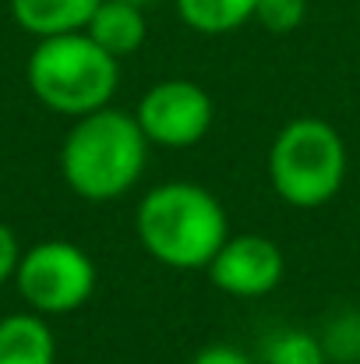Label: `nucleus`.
I'll use <instances>...</instances> for the list:
<instances>
[{"label":"nucleus","mask_w":360,"mask_h":364,"mask_svg":"<svg viewBox=\"0 0 360 364\" xmlns=\"http://www.w3.org/2000/svg\"><path fill=\"white\" fill-rule=\"evenodd\" d=\"M134 234L145 255L166 269H205L230 237V220L209 188L166 181L138 202Z\"/></svg>","instance_id":"f257e3e1"},{"label":"nucleus","mask_w":360,"mask_h":364,"mask_svg":"<svg viewBox=\"0 0 360 364\" xmlns=\"http://www.w3.org/2000/svg\"><path fill=\"white\" fill-rule=\"evenodd\" d=\"M148 138L117 107H103L71 124L60 145V177L85 202H117L141 181Z\"/></svg>","instance_id":"f03ea898"},{"label":"nucleus","mask_w":360,"mask_h":364,"mask_svg":"<svg viewBox=\"0 0 360 364\" xmlns=\"http://www.w3.org/2000/svg\"><path fill=\"white\" fill-rule=\"evenodd\" d=\"M25 82L50 114L78 121L114 103L120 89V60L89 32L50 36L28 53Z\"/></svg>","instance_id":"7ed1b4c3"},{"label":"nucleus","mask_w":360,"mask_h":364,"mask_svg":"<svg viewBox=\"0 0 360 364\" xmlns=\"http://www.w3.org/2000/svg\"><path fill=\"white\" fill-rule=\"evenodd\" d=\"M347 141L322 117H297L283 124L268 145L272 191L293 209L329 205L347 181Z\"/></svg>","instance_id":"20e7f679"},{"label":"nucleus","mask_w":360,"mask_h":364,"mask_svg":"<svg viewBox=\"0 0 360 364\" xmlns=\"http://www.w3.org/2000/svg\"><path fill=\"white\" fill-rule=\"evenodd\" d=\"M99 272L92 255L75 241H39L21 251L14 269V287L28 311H39L46 318L71 315L96 294Z\"/></svg>","instance_id":"39448f33"},{"label":"nucleus","mask_w":360,"mask_h":364,"mask_svg":"<svg viewBox=\"0 0 360 364\" xmlns=\"http://www.w3.org/2000/svg\"><path fill=\"white\" fill-rule=\"evenodd\" d=\"M134 121L148 145L159 149H191L198 145L216 121L212 96L191 78H163L134 107Z\"/></svg>","instance_id":"423d86ee"},{"label":"nucleus","mask_w":360,"mask_h":364,"mask_svg":"<svg viewBox=\"0 0 360 364\" xmlns=\"http://www.w3.org/2000/svg\"><path fill=\"white\" fill-rule=\"evenodd\" d=\"M209 279L216 290H223L227 297L240 301H254L272 294L283 283L286 272V258L279 251V244L265 234H230L227 244L216 251V258L205 265Z\"/></svg>","instance_id":"0eeeda50"},{"label":"nucleus","mask_w":360,"mask_h":364,"mask_svg":"<svg viewBox=\"0 0 360 364\" xmlns=\"http://www.w3.org/2000/svg\"><path fill=\"white\" fill-rule=\"evenodd\" d=\"M103 0H11V18L21 32L36 39L85 32L89 18L96 14Z\"/></svg>","instance_id":"6e6552de"},{"label":"nucleus","mask_w":360,"mask_h":364,"mask_svg":"<svg viewBox=\"0 0 360 364\" xmlns=\"http://www.w3.org/2000/svg\"><path fill=\"white\" fill-rule=\"evenodd\" d=\"M57 340L39 311H11L0 318V364H53Z\"/></svg>","instance_id":"1a4fd4ad"},{"label":"nucleus","mask_w":360,"mask_h":364,"mask_svg":"<svg viewBox=\"0 0 360 364\" xmlns=\"http://www.w3.org/2000/svg\"><path fill=\"white\" fill-rule=\"evenodd\" d=\"M85 32L110 53V57H131L145 46L148 25H145V7H134L127 0H103L96 14L89 18Z\"/></svg>","instance_id":"9d476101"},{"label":"nucleus","mask_w":360,"mask_h":364,"mask_svg":"<svg viewBox=\"0 0 360 364\" xmlns=\"http://www.w3.org/2000/svg\"><path fill=\"white\" fill-rule=\"evenodd\" d=\"M177 18L202 36H227L254 21L258 0H173Z\"/></svg>","instance_id":"9b49d317"},{"label":"nucleus","mask_w":360,"mask_h":364,"mask_svg":"<svg viewBox=\"0 0 360 364\" xmlns=\"http://www.w3.org/2000/svg\"><path fill=\"white\" fill-rule=\"evenodd\" d=\"M261 364H329L322 336L307 329H279L261 343Z\"/></svg>","instance_id":"f8f14e48"},{"label":"nucleus","mask_w":360,"mask_h":364,"mask_svg":"<svg viewBox=\"0 0 360 364\" xmlns=\"http://www.w3.org/2000/svg\"><path fill=\"white\" fill-rule=\"evenodd\" d=\"M322 343H325L329 361H332V358L343 361V364L360 361V311H343V315H336V318L329 322Z\"/></svg>","instance_id":"ddd939ff"},{"label":"nucleus","mask_w":360,"mask_h":364,"mask_svg":"<svg viewBox=\"0 0 360 364\" xmlns=\"http://www.w3.org/2000/svg\"><path fill=\"white\" fill-rule=\"evenodd\" d=\"M304 18H307V0H258L254 7V21L272 36L297 32Z\"/></svg>","instance_id":"4468645a"},{"label":"nucleus","mask_w":360,"mask_h":364,"mask_svg":"<svg viewBox=\"0 0 360 364\" xmlns=\"http://www.w3.org/2000/svg\"><path fill=\"white\" fill-rule=\"evenodd\" d=\"M18 258H21V244L14 237V230L0 220V287H4L7 279H14Z\"/></svg>","instance_id":"2eb2a0df"},{"label":"nucleus","mask_w":360,"mask_h":364,"mask_svg":"<svg viewBox=\"0 0 360 364\" xmlns=\"http://www.w3.org/2000/svg\"><path fill=\"white\" fill-rule=\"evenodd\" d=\"M191 364H254V361L234 343H209V347H202L191 358Z\"/></svg>","instance_id":"dca6fc26"},{"label":"nucleus","mask_w":360,"mask_h":364,"mask_svg":"<svg viewBox=\"0 0 360 364\" xmlns=\"http://www.w3.org/2000/svg\"><path fill=\"white\" fill-rule=\"evenodd\" d=\"M127 4H134V7H148L152 0H127Z\"/></svg>","instance_id":"f3484780"}]
</instances>
